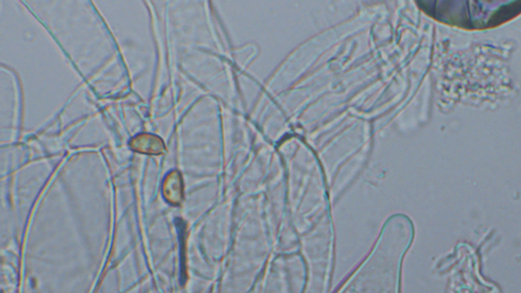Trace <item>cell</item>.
<instances>
[{
  "mask_svg": "<svg viewBox=\"0 0 521 293\" xmlns=\"http://www.w3.org/2000/svg\"><path fill=\"white\" fill-rule=\"evenodd\" d=\"M131 150L147 155H161L165 152V145L160 138L151 133L136 135L129 142Z\"/></svg>",
  "mask_w": 521,
  "mask_h": 293,
  "instance_id": "6da1fadb",
  "label": "cell"
},
{
  "mask_svg": "<svg viewBox=\"0 0 521 293\" xmlns=\"http://www.w3.org/2000/svg\"><path fill=\"white\" fill-rule=\"evenodd\" d=\"M163 195L166 201L171 205H180L184 199V184L182 174L174 171L168 173L162 186Z\"/></svg>",
  "mask_w": 521,
  "mask_h": 293,
  "instance_id": "7a4b0ae2",
  "label": "cell"
}]
</instances>
